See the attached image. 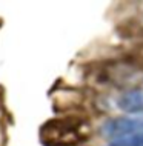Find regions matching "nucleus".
<instances>
[{
	"label": "nucleus",
	"mask_w": 143,
	"mask_h": 146,
	"mask_svg": "<svg viewBox=\"0 0 143 146\" xmlns=\"http://www.w3.org/2000/svg\"><path fill=\"white\" fill-rule=\"evenodd\" d=\"M117 105L125 112L131 114L143 112V89L140 88L128 89L117 98Z\"/></svg>",
	"instance_id": "3"
},
{
	"label": "nucleus",
	"mask_w": 143,
	"mask_h": 146,
	"mask_svg": "<svg viewBox=\"0 0 143 146\" xmlns=\"http://www.w3.org/2000/svg\"><path fill=\"white\" fill-rule=\"evenodd\" d=\"M88 139V121L77 115L51 118L40 128V141L43 146H78Z\"/></svg>",
	"instance_id": "1"
},
{
	"label": "nucleus",
	"mask_w": 143,
	"mask_h": 146,
	"mask_svg": "<svg viewBox=\"0 0 143 146\" xmlns=\"http://www.w3.org/2000/svg\"><path fill=\"white\" fill-rule=\"evenodd\" d=\"M102 135L106 140L116 141L122 139H131L143 134V117H116L109 118L100 128Z\"/></svg>",
	"instance_id": "2"
}]
</instances>
